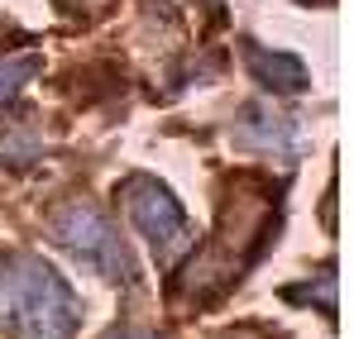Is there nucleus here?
<instances>
[{
	"instance_id": "1",
	"label": "nucleus",
	"mask_w": 354,
	"mask_h": 339,
	"mask_svg": "<svg viewBox=\"0 0 354 339\" xmlns=\"http://www.w3.org/2000/svg\"><path fill=\"white\" fill-rule=\"evenodd\" d=\"M283 220V206L273 201L268 186L259 182H235L225 206H221V220L211 244L177 273V291L192 296V301H216L225 296L230 287L249 273V263L268 249V234Z\"/></svg>"
},
{
	"instance_id": "2",
	"label": "nucleus",
	"mask_w": 354,
	"mask_h": 339,
	"mask_svg": "<svg viewBox=\"0 0 354 339\" xmlns=\"http://www.w3.org/2000/svg\"><path fill=\"white\" fill-rule=\"evenodd\" d=\"M77 296L58 273L34 253H0V320L19 339H72L77 335Z\"/></svg>"
},
{
	"instance_id": "3",
	"label": "nucleus",
	"mask_w": 354,
	"mask_h": 339,
	"mask_svg": "<svg viewBox=\"0 0 354 339\" xmlns=\"http://www.w3.org/2000/svg\"><path fill=\"white\" fill-rule=\"evenodd\" d=\"M53 239L62 249H72L86 268H96L106 282H134V253L124 249L120 229L106 220L101 206L91 201H72L53 215Z\"/></svg>"
},
{
	"instance_id": "4",
	"label": "nucleus",
	"mask_w": 354,
	"mask_h": 339,
	"mask_svg": "<svg viewBox=\"0 0 354 339\" xmlns=\"http://www.w3.org/2000/svg\"><path fill=\"white\" fill-rule=\"evenodd\" d=\"M120 201H124L129 220L144 229V239L153 244V253H158L163 263H173L177 253L187 249V215H182V206L173 201V191H168L163 182H153V177H129V182L120 186Z\"/></svg>"
},
{
	"instance_id": "5",
	"label": "nucleus",
	"mask_w": 354,
	"mask_h": 339,
	"mask_svg": "<svg viewBox=\"0 0 354 339\" xmlns=\"http://www.w3.org/2000/svg\"><path fill=\"white\" fill-rule=\"evenodd\" d=\"M249 72H254L259 86H268V91H306V67H301L292 53L249 48Z\"/></svg>"
},
{
	"instance_id": "6",
	"label": "nucleus",
	"mask_w": 354,
	"mask_h": 339,
	"mask_svg": "<svg viewBox=\"0 0 354 339\" xmlns=\"http://www.w3.org/2000/svg\"><path fill=\"white\" fill-rule=\"evenodd\" d=\"M239 139H244V144H259V148H288V144H292V129H288V119H278V115L244 110Z\"/></svg>"
},
{
	"instance_id": "7",
	"label": "nucleus",
	"mask_w": 354,
	"mask_h": 339,
	"mask_svg": "<svg viewBox=\"0 0 354 339\" xmlns=\"http://www.w3.org/2000/svg\"><path fill=\"white\" fill-rule=\"evenodd\" d=\"M34 72H39V57L34 53H15V57H0V110L34 81Z\"/></svg>"
},
{
	"instance_id": "8",
	"label": "nucleus",
	"mask_w": 354,
	"mask_h": 339,
	"mask_svg": "<svg viewBox=\"0 0 354 339\" xmlns=\"http://www.w3.org/2000/svg\"><path fill=\"white\" fill-rule=\"evenodd\" d=\"M0 158H10V163H34L39 158V129L34 124H15L5 139H0Z\"/></svg>"
},
{
	"instance_id": "9",
	"label": "nucleus",
	"mask_w": 354,
	"mask_h": 339,
	"mask_svg": "<svg viewBox=\"0 0 354 339\" xmlns=\"http://www.w3.org/2000/svg\"><path fill=\"white\" fill-rule=\"evenodd\" d=\"M288 301H316V287H288ZM321 311L335 316V278H321Z\"/></svg>"
},
{
	"instance_id": "10",
	"label": "nucleus",
	"mask_w": 354,
	"mask_h": 339,
	"mask_svg": "<svg viewBox=\"0 0 354 339\" xmlns=\"http://www.w3.org/2000/svg\"><path fill=\"white\" fill-rule=\"evenodd\" d=\"M301 5H330V0H301Z\"/></svg>"
}]
</instances>
